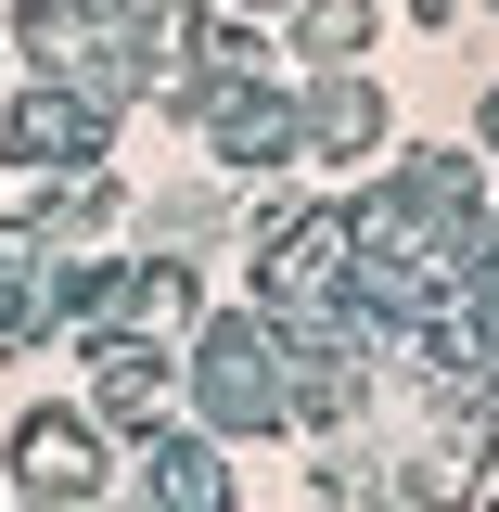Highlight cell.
I'll list each match as a JSON object with an SVG mask.
<instances>
[{"mask_svg":"<svg viewBox=\"0 0 499 512\" xmlns=\"http://www.w3.org/2000/svg\"><path fill=\"white\" fill-rule=\"evenodd\" d=\"M359 39H372V0H295V52L308 64H346Z\"/></svg>","mask_w":499,"mask_h":512,"instance_id":"7a4b0ae2","label":"cell"},{"mask_svg":"<svg viewBox=\"0 0 499 512\" xmlns=\"http://www.w3.org/2000/svg\"><path fill=\"white\" fill-rule=\"evenodd\" d=\"M13 487H26L39 512L103 500V436H90L77 410H26V423H13Z\"/></svg>","mask_w":499,"mask_h":512,"instance_id":"6da1fadb","label":"cell"},{"mask_svg":"<svg viewBox=\"0 0 499 512\" xmlns=\"http://www.w3.org/2000/svg\"><path fill=\"white\" fill-rule=\"evenodd\" d=\"M487 141H499V90H487Z\"/></svg>","mask_w":499,"mask_h":512,"instance_id":"277c9868","label":"cell"},{"mask_svg":"<svg viewBox=\"0 0 499 512\" xmlns=\"http://www.w3.org/2000/svg\"><path fill=\"white\" fill-rule=\"evenodd\" d=\"M231 13H282V0H231Z\"/></svg>","mask_w":499,"mask_h":512,"instance_id":"3957f363","label":"cell"},{"mask_svg":"<svg viewBox=\"0 0 499 512\" xmlns=\"http://www.w3.org/2000/svg\"><path fill=\"white\" fill-rule=\"evenodd\" d=\"M487 512H499V487H487Z\"/></svg>","mask_w":499,"mask_h":512,"instance_id":"5b68a950","label":"cell"}]
</instances>
